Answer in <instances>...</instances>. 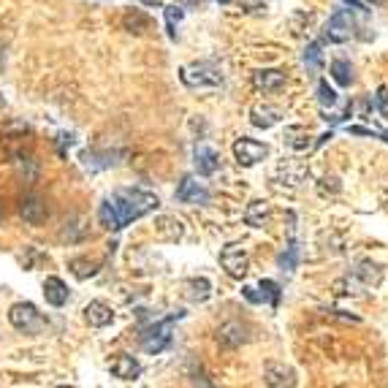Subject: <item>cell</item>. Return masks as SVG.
I'll use <instances>...</instances> for the list:
<instances>
[{
    "mask_svg": "<svg viewBox=\"0 0 388 388\" xmlns=\"http://www.w3.org/2000/svg\"><path fill=\"white\" fill-rule=\"evenodd\" d=\"M158 206H161V201H158L155 193H147V190H139V187H125V190H117L114 196H109L103 201L101 209H98V218H101L103 228L120 231L128 223L155 212Z\"/></svg>",
    "mask_w": 388,
    "mask_h": 388,
    "instance_id": "6da1fadb",
    "label": "cell"
},
{
    "mask_svg": "<svg viewBox=\"0 0 388 388\" xmlns=\"http://www.w3.org/2000/svg\"><path fill=\"white\" fill-rule=\"evenodd\" d=\"M185 312L182 309H177V312H171L168 318L163 321H158V323H152V326H147L142 331V347L147 353H163L166 347L171 345V328L177 321H182Z\"/></svg>",
    "mask_w": 388,
    "mask_h": 388,
    "instance_id": "7a4b0ae2",
    "label": "cell"
},
{
    "mask_svg": "<svg viewBox=\"0 0 388 388\" xmlns=\"http://www.w3.org/2000/svg\"><path fill=\"white\" fill-rule=\"evenodd\" d=\"M180 79L187 87H218L223 84V74L215 62H193L180 68Z\"/></svg>",
    "mask_w": 388,
    "mask_h": 388,
    "instance_id": "3957f363",
    "label": "cell"
},
{
    "mask_svg": "<svg viewBox=\"0 0 388 388\" xmlns=\"http://www.w3.org/2000/svg\"><path fill=\"white\" fill-rule=\"evenodd\" d=\"M8 323L14 328H20V331H27V334H39V331L46 328L44 315L30 302H20V305L11 307L8 309Z\"/></svg>",
    "mask_w": 388,
    "mask_h": 388,
    "instance_id": "277c9868",
    "label": "cell"
},
{
    "mask_svg": "<svg viewBox=\"0 0 388 388\" xmlns=\"http://www.w3.org/2000/svg\"><path fill=\"white\" fill-rule=\"evenodd\" d=\"M220 266L225 269L228 277L242 280L250 272V255H247V250L242 245H225L220 250Z\"/></svg>",
    "mask_w": 388,
    "mask_h": 388,
    "instance_id": "5b68a950",
    "label": "cell"
},
{
    "mask_svg": "<svg viewBox=\"0 0 388 388\" xmlns=\"http://www.w3.org/2000/svg\"><path fill=\"white\" fill-rule=\"evenodd\" d=\"M266 155H269V147L261 142H255V139H236L234 142V158H236V163L239 166H255L261 163Z\"/></svg>",
    "mask_w": 388,
    "mask_h": 388,
    "instance_id": "8992f818",
    "label": "cell"
},
{
    "mask_svg": "<svg viewBox=\"0 0 388 388\" xmlns=\"http://www.w3.org/2000/svg\"><path fill=\"white\" fill-rule=\"evenodd\" d=\"M350 36H353V22L347 11H337L323 27V41L328 44H345L350 41Z\"/></svg>",
    "mask_w": 388,
    "mask_h": 388,
    "instance_id": "52a82bcc",
    "label": "cell"
},
{
    "mask_svg": "<svg viewBox=\"0 0 388 388\" xmlns=\"http://www.w3.org/2000/svg\"><path fill=\"white\" fill-rule=\"evenodd\" d=\"M20 215L25 223L30 225H39L46 220V204H44V199L39 196V193H25L20 199Z\"/></svg>",
    "mask_w": 388,
    "mask_h": 388,
    "instance_id": "ba28073f",
    "label": "cell"
},
{
    "mask_svg": "<svg viewBox=\"0 0 388 388\" xmlns=\"http://www.w3.org/2000/svg\"><path fill=\"white\" fill-rule=\"evenodd\" d=\"M177 201L182 204H206L209 201V190L201 182H196V177H185L177 187Z\"/></svg>",
    "mask_w": 388,
    "mask_h": 388,
    "instance_id": "9c48e42d",
    "label": "cell"
},
{
    "mask_svg": "<svg viewBox=\"0 0 388 388\" xmlns=\"http://www.w3.org/2000/svg\"><path fill=\"white\" fill-rule=\"evenodd\" d=\"M283 120V109H277V106H272V103H255L253 109H250V123L255 125V128H274V125Z\"/></svg>",
    "mask_w": 388,
    "mask_h": 388,
    "instance_id": "30bf717a",
    "label": "cell"
},
{
    "mask_svg": "<svg viewBox=\"0 0 388 388\" xmlns=\"http://www.w3.org/2000/svg\"><path fill=\"white\" fill-rule=\"evenodd\" d=\"M193 158H196V168H199L201 177H212L218 171V166H220V155L209 144H196Z\"/></svg>",
    "mask_w": 388,
    "mask_h": 388,
    "instance_id": "8fae6325",
    "label": "cell"
},
{
    "mask_svg": "<svg viewBox=\"0 0 388 388\" xmlns=\"http://www.w3.org/2000/svg\"><path fill=\"white\" fill-rule=\"evenodd\" d=\"M112 375L120 377V380H136V377L142 375V364H139L133 356L120 353V356L112 361Z\"/></svg>",
    "mask_w": 388,
    "mask_h": 388,
    "instance_id": "7c38bea8",
    "label": "cell"
},
{
    "mask_svg": "<svg viewBox=\"0 0 388 388\" xmlns=\"http://www.w3.org/2000/svg\"><path fill=\"white\" fill-rule=\"evenodd\" d=\"M264 380L266 386H296V375H293V369L286 367V364H266L264 369Z\"/></svg>",
    "mask_w": 388,
    "mask_h": 388,
    "instance_id": "4fadbf2b",
    "label": "cell"
},
{
    "mask_svg": "<svg viewBox=\"0 0 388 388\" xmlns=\"http://www.w3.org/2000/svg\"><path fill=\"white\" fill-rule=\"evenodd\" d=\"M253 84L264 93H274V90H283L286 87V74L283 71H274V68H266V71H255L253 74Z\"/></svg>",
    "mask_w": 388,
    "mask_h": 388,
    "instance_id": "5bb4252c",
    "label": "cell"
},
{
    "mask_svg": "<svg viewBox=\"0 0 388 388\" xmlns=\"http://www.w3.org/2000/svg\"><path fill=\"white\" fill-rule=\"evenodd\" d=\"M84 318H87L90 326L103 328L114 321V312H112V307L106 305V302H90V305L84 307Z\"/></svg>",
    "mask_w": 388,
    "mask_h": 388,
    "instance_id": "9a60e30c",
    "label": "cell"
},
{
    "mask_svg": "<svg viewBox=\"0 0 388 388\" xmlns=\"http://www.w3.org/2000/svg\"><path fill=\"white\" fill-rule=\"evenodd\" d=\"M245 340H247V328L239 321H231V323L220 326V331H218V342L225 347H239Z\"/></svg>",
    "mask_w": 388,
    "mask_h": 388,
    "instance_id": "2e32d148",
    "label": "cell"
},
{
    "mask_svg": "<svg viewBox=\"0 0 388 388\" xmlns=\"http://www.w3.org/2000/svg\"><path fill=\"white\" fill-rule=\"evenodd\" d=\"M44 296L52 307H62L68 302V286L62 283L60 277H46L44 280Z\"/></svg>",
    "mask_w": 388,
    "mask_h": 388,
    "instance_id": "e0dca14e",
    "label": "cell"
},
{
    "mask_svg": "<svg viewBox=\"0 0 388 388\" xmlns=\"http://www.w3.org/2000/svg\"><path fill=\"white\" fill-rule=\"evenodd\" d=\"M269 218H272V206L266 204V201H253L245 212L247 225H253V228H264L269 223Z\"/></svg>",
    "mask_w": 388,
    "mask_h": 388,
    "instance_id": "ac0fdd59",
    "label": "cell"
},
{
    "mask_svg": "<svg viewBox=\"0 0 388 388\" xmlns=\"http://www.w3.org/2000/svg\"><path fill=\"white\" fill-rule=\"evenodd\" d=\"M185 288H187V296L193 302H206L209 299V290H212V283L206 277H193V280L185 283Z\"/></svg>",
    "mask_w": 388,
    "mask_h": 388,
    "instance_id": "d6986e66",
    "label": "cell"
},
{
    "mask_svg": "<svg viewBox=\"0 0 388 388\" xmlns=\"http://www.w3.org/2000/svg\"><path fill=\"white\" fill-rule=\"evenodd\" d=\"M305 65L309 74H318L323 68V52H321V41H312L305 49Z\"/></svg>",
    "mask_w": 388,
    "mask_h": 388,
    "instance_id": "ffe728a7",
    "label": "cell"
},
{
    "mask_svg": "<svg viewBox=\"0 0 388 388\" xmlns=\"http://www.w3.org/2000/svg\"><path fill=\"white\" fill-rule=\"evenodd\" d=\"M286 144L288 147H293V149H307V144H309V133H307V128H302V125L286 128Z\"/></svg>",
    "mask_w": 388,
    "mask_h": 388,
    "instance_id": "44dd1931",
    "label": "cell"
},
{
    "mask_svg": "<svg viewBox=\"0 0 388 388\" xmlns=\"http://www.w3.org/2000/svg\"><path fill=\"white\" fill-rule=\"evenodd\" d=\"M331 76H334V82L337 84L350 87V84H353V68H350V62L347 60H334L331 62Z\"/></svg>",
    "mask_w": 388,
    "mask_h": 388,
    "instance_id": "7402d4cb",
    "label": "cell"
},
{
    "mask_svg": "<svg viewBox=\"0 0 388 388\" xmlns=\"http://www.w3.org/2000/svg\"><path fill=\"white\" fill-rule=\"evenodd\" d=\"M68 269L74 272V277H79V280H87V277H93V274H98V264L95 261H87V258H74Z\"/></svg>",
    "mask_w": 388,
    "mask_h": 388,
    "instance_id": "603a6c76",
    "label": "cell"
},
{
    "mask_svg": "<svg viewBox=\"0 0 388 388\" xmlns=\"http://www.w3.org/2000/svg\"><path fill=\"white\" fill-rule=\"evenodd\" d=\"M182 20V8L180 6H166V27H168V39L177 41V25Z\"/></svg>",
    "mask_w": 388,
    "mask_h": 388,
    "instance_id": "cb8c5ba5",
    "label": "cell"
},
{
    "mask_svg": "<svg viewBox=\"0 0 388 388\" xmlns=\"http://www.w3.org/2000/svg\"><path fill=\"white\" fill-rule=\"evenodd\" d=\"M277 264H280V269H283V272H293V269H296V264H299V245H296V242H290L286 253L277 258Z\"/></svg>",
    "mask_w": 388,
    "mask_h": 388,
    "instance_id": "d4e9b609",
    "label": "cell"
},
{
    "mask_svg": "<svg viewBox=\"0 0 388 388\" xmlns=\"http://www.w3.org/2000/svg\"><path fill=\"white\" fill-rule=\"evenodd\" d=\"M258 288H261V293H264L266 305H272V307L280 305V286H277L274 280H261Z\"/></svg>",
    "mask_w": 388,
    "mask_h": 388,
    "instance_id": "484cf974",
    "label": "cell"
},
{
    "mask_svg": "<svg viewBox=\"0 0 388 388\" xmlns=\"http://www.w3.org/2000/svg\"><path fill=\"white\" fill-rule=\"evenodd\" d=\"M318 103L321 109H331L337 103V93L328 87V82H318Z\"/></svg>",
    "mask_w": 388,
    "mask_h": 388,
    "instance_id": "4316f807",
    "label": "cell"
},
{
    "mask_svg": "<svg viewBox=\"0 0 388 388\" xmlns=\"http://www.w3.org/2000/svg\"><path fill=\"white\" fill-rule=\"evenodd\" d=\"M353 136H380L383 142L388 144V131H383V128H361V125H353V128H347Z\"/></svg>",
    "mask_w": 388,
    "mask_h": 388,
    "instance_id": "83f0119b",
    "label": "cell"
},
{
    "mask_svg": "<svg viewBox=\"0 0 388 388\" xmlns=\"http://www.w3.org/2000/svg\"><path fill=\"white\" fill-rule=\"evenodd\" d=\"M242 296H245L247 302H253V305H266V302H264V293H261V288L245 286V288H242Z\"/></svg>",
    "mask_w": 388,
    "mask_h": 388,
    "instance_id": "f1b7e54d",
    "label": "cell"
},
{
    "mask_svg": "<svg viewBox=\"0 0 388 388\" xmlns=\"http://www.w3.org/2000/svg\"><path fill=\"white\" fill-rule=\"evenodd\" d=\"M266 3H269V0H239V6H242L245 11H250V14H253V11H261V8H266Z\"/></svg>",
    "mask_w": 388,
    "mask_h": 388,
    "instance_id": "f546056e",
    "label": "cell"
},
{
    "mask_svg": "<svg viewBox=\"0 0 388 388\" xmlns=\"http://www.w3.org/2000/svg\"><path fill=\"white\" fill-rule=\"evenodd\" d=\"M377 106H380L383 117L388 120V90H386V87H380V90H377Z\"/></svg>",
    "mask_w": 388,
    "mask_h": 388,
    "instance_id": "4dcf8cb0",
    "label": "cell"
},
{
    "mask_svg": "<svg viewBox=\"0 0 388 388\" xmlns=\"http://www.w3.org/2000/svg\"><path fill=\"white\" fill-rule=\"evenodd\" d=\"M342 3H345V6H350L353 11H361V14H367V11H369V8L364 6V3H361V0H342Z\"/></svg>",
    "mask_w": 388,
    "mask_h": 388,
    "instance_id": "1f68e13d",
    "label": "cell"
},
{
    "mask_svg": "<svg viewBox=\"0 0 388 388\" xmlns=\"http://www.w3.org/2000/svg\"><path fill=\"white\" fill-rule=\"evenodd\" d=\"M6 68V52H3V46H0V71Z\"/></svg>",
    "mask_w": 388,
    "mask_h": 388,
    "instance_id": "d6a6232c",
    "label": "cell"
},
{
    "mask_svg": "<svg viewBox=\"0 0 388 388\" xmlns=\"http://www.w3.org/2000/svg\"><path fill=\"white\" fill-rule=\"evenodd\" d=\"M369 3H375V6H383V3H386V0H369Z\"/></svg>",
    "mask_w": 388,
    "mask_h": 388,
    "instance_id": "836d02e7",
    "label": "cell"
},
{
    "mask_svg": "<svg viewBox=\"0 0 388 388\" xmlns=\"http://www.w3.org/2000/svg\"><path fill=\"white\" fill-rule=\"evenodd\" d=\"M215 3H220V6H225V3H231V0H215Z\"/></svg>",
    "mask_w": 388,
    "mask_h": 388,
    "instance_id": "e575fe53",
    "label": "cell"
},
{
    "mask_svg": "<svg viewBox=\"0 0 388 388\" xmlns=\"http://www.w3.org/2000/svg\"><path fill=\"white\" fill-rule=\"evenodd\" d=\"M0 220H3V206H0Z\"/></svg>",
    "mask_w": 388,
    "mask_h": 388,
    "instance_id": "d590c367",
    "label": "cell"
},
{
    "mask_svg": "<svg viewBox=\"0 0 388 388\" xmlns=\"http://www.w3.org/2000/svg\"><path fill=\"white\" fill-rule=\"evenodd\" d=\"M0 109H3V95H0Z\"/></svg>",
    "mask_w": 388,
    "mask_h": 388,
    "instance_id": "8d00e7d4",
    "label": "cell"
}]
</instances>
